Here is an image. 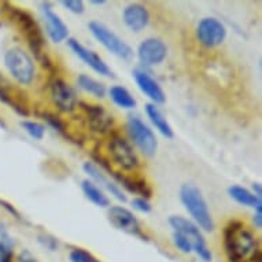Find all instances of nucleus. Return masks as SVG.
<instances>
[{
  "mask_svg": "<svg viewBox=\"0 0 262 262\" xmlns=\"http://www.w3.org/2000/svg\"><path fill=\"white\" fill-rule=\"evenodd\" d=\"M224 251L229 262H261L259 242L241 220H231L224 227Z\"/></svg>",
  "mask_w": 262,
  "mask_h": 262,
  "instance_id": "obj_1",
  "label": "nucleus"
},
{
  "mask_svg": "<svg viewBox=\"0 0 262 262\" xmlns=\"http://www.w3.org/2000/svg\"><path fill=\"white\" fill-rule=\"evenodd\" d=\"M5 6L7 7V14L11 18V21L19 28L22 35L25 36L28 46H29L30 51L33 52L36 60L47 70L54 69L51 58L48 56L47 51H46V39H44L43 32L33 15L17 6H11L9 3H5Z\"/></svg>",
  "mask_w": 262,
  "mask_h": 262,
  "instance_id": "obj_2",
  "label": "nucleus"
},
{
  "mask_svg": "<svg viewBox=\"0 0 262 262\" xmlns=\"http://www.w3.org/2000/svg\"><path fill=\"white\" fill-rule=\"evenodd\" d=\"M180 201L184 205L185 210L191 214L193 223L199 227V229H203L206 232H211L214 229V220L211 217L206 199L196 185L191 183H185L181 185Z\"/></svg>",
  "mask_w": 262,
  "mask_h": 262,
  "instance_id": "obj_3",
  "label": "nucleus"
},
{
  "mask_svg": "<svg viewBox=\"0 0 262 262\" xmlns=\"http://www.w3.org/2000/svg\"><path fill=\"white\" fill-rule=\"evenodd\" d=\"M107 151L110 157V163H114L117 168L124 172H135L140 168L139 159L134 146L129 140L118 134H113L107 142Z\"/></svg>",
  "mask_w": 262,
  "mask_h": 262,
  "instance_id": "obj_4",
  "label": "nucleus"
},
{
  "mask_svg": "<svg viewBox=\"0 0 262 262\" xmlns=\"http://www.w3.org/2000/svg\"><path fill=\"white\" fill-rule=\"evenodd\" d=\"M5 64L11 77L21 85H30L35 81L36 66L33 59L22 48H11L6 52Z\"/></svg>",
  "mask_w": 262,
  "mask_h": 262,
  "instance_id": "obj_5",
  "label": "nucleus"
},
{
  "mask_svg": "<svg viewBox=\"0 0 262 262\" xmlns=\"http://www.w3.org/2000/svg\"><path fill=\"white\" fill-rule=\"evenodd\" d=\"M126 132H128L129 140L138 147V150L144 157H154L158 150V140L152 132V129L142 118L136 116H130L126 121Z\"/></svg>",
  "mask_w": 262,
  "mask_h": 262,
  "instance_id": "obj_6",
  "label": "nucleus"
},
{
  "mask_svg": "<svg viewBox=\"0 0 262 262\" xmlns=\"http://www.w3.org/2000/svg\"><path fill=\"white\" fill-rule=\"evenodd\" d=\"M169 224L174 229V232L184 235L191 242L192 250H195V253L198 254L199 258H202L205 262H210L213 259V254H211L210 250L207 249L206 242H205V237H203L201 229L193 221H189L181 215H170Z\"/></svg>",
  "mask_w": 262,
  "mask_h": 262,
  "instance_id": "obj_7",
  "label": "nucleus"
},
{
  "mask_svg": "<svg viewBox=\"0 0 262 262\" xmlns=\"http://www.w3.org/2000/svg\"><path fill=\"white\" fill-rule=\"evenodd\" d=\"M88 29L92 33L95 39L98 40L107 51L117 55L122 59H130L134 56V50L130 48L128 43L110 30L107 26L99 21H92L88 24Z\"/></svg>",
  "mask_w": 262,
  "mask_h": 262,
  "instance_id": "obj_8",
  "label": "nucleus"
},
{
  "mask_svg": "<svg viewBox=\"0 0 262 262\" xmlns=\"http://www.w3.org/2000/svg\"><path fill=\"white\" fill-rule=\"evenodd\" d=\"M227 37V28L214 17L202 18L196 26V39L202 47L211 50L221 46Z\"/></svg>",
  "mask_w": 262,
  "mask_h": 262,
  "instance_id": "obj_9",
  "label": "nucleus"
},
{
  "mask_svg": "<svg viewBox=\"0 0 262 262\" xmlns=\"http://www.w3.org/2000/svg\"><path fill=\"white\" fill-rule=\"evenodd\" d=\"M78 106L85 113L88 126L92 132L99 135H106L114 126V117L100 104L78 102Z\"/></svg>",
  "mask_w": 262,
  "mask_h": 262,
  "instance_id": "obj_10",
  "label": "nucleus"
},
{
  "mask_svg": "<svg viewBox=\"0 0 262 262\" xmlns=\"http://www.w3.org/2000/svg\"><path fill=\"white\" fill-rule=\"evenodd\" d=\"M51 99L56 108L62 113H73L78 106V99L76 91L69 82L62 78H55L50 86Z\"/></svg>",
  "mask_w": 262,
  "mask_h": 262,
  "instance_id": "obj_11",
  "label": "nucleus"
},
{
  "mask_svg": "<svg viewBox=\"0 0 262 262\" xmlns=\"http://www.w3.org/2000/svg\"><path fill=\"white\" fill-rule=\"evenodd\" d=\"M108 221L112 223V225L117 229H120L122 232L134 235V236L144 237L140 228V223L136 219V215L130 210H128L124 206H112L108 209Z\"/></svg>",
  "mask_w": 262,
  "mask_h": 262,
  "instance_id": "obj_12",
  "label": "nucleus"
},
{
  "mask_svg": "<svg viewBox=\"0 0 262 262\" xmlns=\"http://www.w3.org/2000/svg\"><path fill=\"white\" fill-rule=\"evenodd\" d=\"M40 11L43 15L46 32L51 41L59 44L69 37V28L64 24L58 14L52 10V6L48 2H44L40 6Z\"/></svg>",
  "mask_w": 262,
  "mask_h": 262,
  "instance_id": "obj_13",
  "label": "nucleus"
},
{
  "mask_svg": "<svg viewBox=\"0 0 262 262\" xmlns=\"http://www.w3.org/2000/svg\"><path fill=\"white\" fill-rule=\"evenodd\" d=\"M168 56V47L161 39L148 37L143 40L138 47V58L144 66L161 64Z\"/></svg>",
  "mask_w": 262,
  "mask_h": 262,
  "instance_id": "obj_14",
  "label": "nucleus"
},
{
  "mask_svg": "<svg viewBox=\"0 0 262 262\" xmlns=\"http://www.w3.org/2000/svg\"><path fill=\"white\" fill-rule=\"evenodd\" d=\"M68 44H69V47L72 48V51H73L84 63L88 64L94 72H96V73L100 74V76H104V77H114L112 69L108 68L107 63H106L96 52L90 50V48H86L84 44H81L76 39H69L68 40Z\"/></svg>",
  "mask_w": 262,
  "mask_h": 262,
  "instance_id": "obj_15",
  "label": "nucleus"
},
{
  "mask_svg": "<svg viewBox=\"0 0 262 262\" xmlns=\"http://www.w3.org/2000/svg\"><path fill=\"white\" fill-rule=\"evenodd\" d=\"M134 78L138 84L139 90L146 95L148 99L152 100L154 104H163L166 102V95L163 92L158 82L143 69L134 70Z\"/></svg>",
  "mask_w": 262,
  "mask_h": 262,
  "instance_id": "obj_16",
  "label": "nucleus"
},
{
  "mask_svg": "<svg viewBox=\"0 0 262 262\" xmlns=\"http://www.w3.org/2000/svg\"><path fill=\"white\" fill-rule=\"evenodd\" d=\"M110 174H112L116 181L120 183V185H122L128 192L136 193V195H140V198L148 199L152 196V189H151L150 184L147 183L146 179H143L140 176H134V174H128V173L118 172V170H114L112 169L110 170Z\"/></svg>",
  "mask_w": 262,
  "mask_h": 262,
  "instance_id": "obj_17",
  "label": "nucleus"
},
{
  "mask_svg": "<svg viewBox=\"0 0 262 262\" xmlns=\"http://www.w3.org/2000/svg\"><path fill=\"white\" fill-rule=\"evenodd\" d=\"M82 169H84V172L92 179V181H94L95 184L98 183L102 188H104L107 192L112 193L113 196L116 199H118L120 202H126V195L122 192V189L120 188V185L110 180V179L102 172V169H100L99 166H96L94 162H85L84 163V166H82ZM99 185H98V187H99Z\"/></svg>",
  "mask_w": 262,
  "mask_h": 262,
  "instance_id": "obj_18",
  "label": "nucleus"
},
{
  "mask_svg": "<svg viewBox=\"0 0 262 262\" xmlns=\"http://www.w3.org/2000/svg\"><path fill=\"white\" fill-rule=\"evenodd\" d=\"M122 21L132 32H142L150 24V13L146 6L140 3H132L124 9Z\"/></svg>",
  "mask_w": 262,
  "mask_h": 262,
  "instance_id": "obj_19",
  "label": "nucleus"
},
{
  "mask_svg": "<svg viewBox=\"0 0 262 262\" xmlns=\"http://www.w3.org/2000/svg\"><path fill=\"white\" fill-rule=\"evenodd\" d=\"M146 114L150 118L151 124L154 125L155 129L158 130L159 134L162 135L163 138L172 139L174 136L173 134V129L170 124L166 120V117L163 116V113L157 107V104L154 103H147L146 104Z\"/></svg>",
  "mask_w": 262,
  "mask_h": 262,
  "instance_id": "obj_20",
  "label": "nucleus"
},
{
  "mask_svg": "<svg viewBox=\"0 0 262 262\" xmlns=\"http://www.w3.org/2000/svg\"><path fill=\"white\" fill-rule=\"evenodd\" d=\"M228 193L229 196L236 201L237 203H241L243 206H249L254 207L255 210L262 211V202L261 198L255 196L251 191H249L245 187H241V185H232L228 188Z\"/></svg>",
  "mask_w": 262,
  "mask_h": 262,
  "instance_id": "obj_21",
  "label": "nucleus"
},
{
  "mask_svg": "<svg viewBox=\"0 0 262 262\" xmlns=\"http://www.w3.org/2000/svg\"><path fill=\"white\" fill-rule=\"evenodd\" d=\"M81 189L86 198L90 199L91 202L99 207H108L110 206V199L107 195H104L100 187L95 184L92 180H84L81 183Z\"/></svg>",
  "mask_w": 262,
  "mask_h": 262,
  "instance_id": "obj_22",
  "label": "nucleus"
},
{
  "mask_svg": "<svg viewBox=\"0 0 262 262\" xmlns=\"http://www.w3.org/2000/svg\"><path fill=\"white\" fill-rule=\"evenodd\" d=\"M110 98L114 103L121 108H126V110H132L136 107V99H135L132 94L129 92L125 86L122 85H113L108 90Z\"/></svg>",
  "mask_w": 262,
  "mask_h": 262,
  "instance_id": "obj_23",
  "label": "nucleus"
},
{
  "mask_svg": "<svg viewBox=\"0 0 262 262\" xmlns=\"http://www.w3.org/2000/svg\"><path fill=\"white\" fill-rule=\"evenodd\" d=\"M77 82H78V86H80L82 91H85L86 94L92 95V96H95V98H99V99H102V98L106 96L107 90H106L104 84L96 81L95 78L90 77V76H86V74H80L77 78Z\"/></svg>",
  "mask_w": 262,
  "mask_h": 262,
  "instance_id": "obj_24",
  "label": "nucleus"
},
{
  "mask_svg": "<svg viewBox=\"0 0 262 262\" xmlns=\"http://www.w3.org/2000/svg\"><path fill=\"white\" fill-rule=\"evenodd\" d=\"M21 126L30 138L36 139V140H41L46 135V126L36 121H22Z\"/></svg>",
  "mask_w": 262,
  "mask_h": 262,
  "instance_id": "obj_25",
  "label": "nucleus"
},
{
  "mask_svg": "<svg viewBox=\"0 0 262 262\" xmlns=\"http://www.w3.org/2000/svg\"><path fill=\"white\" fill-rule=\"evenodd\" d=\"M40 117L43 118L44 121H47V124L50 126L58 130L59 134H63V135H68V128H66V124H64V121L60 118V117L55 116V114H52V113H48V112H44L40 114Z\"/></svg>",
  "mask_w": 262,
  "mask_h": 262,
  "instance_id": "obj_26",
  "label": "nucleus"
},
{
  "mask_svg": "<svg viewBox=\"0 0 262 262\" xmlns=\"http://www.w3.org/2000/svg\"><path fill=\"white\" fill-rule=\"evenodd\" d=\"M69 258L72 262H98L92 254L84 249H73L70 251Z\"/></svg>",
  "mask_w": 262,
  "mask_h": 262,
  "instance_id": "obj_27",
  "label": "nucleus"
},
{
  "mask_svg": "<svg viewBox=\"0 0 262 262\" xmlns=\"http://www.w3.org/2000/svg\"><path fill=\"white\" fill-rule=\"evenodd\" d=\"M173 243H174V246H176L177 249L180 250L181 253L189 254L192 251V245H191V242H189L184 235H181V233H173Z\"/></svg>",
  "mask_w": 262,
  "mask_h": 262,
  "instance_id": "obj_28",
  "label": "nucleus"
},
{
  "mask_svg": "<svg viewBox=\"0 0 262 262\" xmlns=\"http://www.w3.org/2000/svg\"><path fill=\"white\" fill-rule=\"evenodd\" d=\"M64 9H68L73 14H82L85 11V6L82 0H63L60 2Z\"/></svg>",
  "mask_w": 262,
  "mask_h": 262,
  "instance_id": "obj_29",
  "label": "nucleus"
},
{
  "mask_svg": "<svg viewBox=\"0 0 262 262\" xmlns=\"http://www.w3.org/2000/svg\"><path fill=\"white\" fill-rule=\"evenodd\" d=\"M132 206H134V209L140 211V213H150L151 209H152L150 202H148L147 199L140 198V196L132 199Z\"/></svg>",
  "mask_w": 262,
  "mask_h": 262,
  "instance_id": "obj_30",
  "label": "nucleus"
},
{
  "mask_svg": "<svg viewBox=\"0 0 262 262\" xmlns=\"http://www.w3.org/2000/svg\"><path fill=\"white\" fill-rule=\"evenodd\" d=\"M13 247L0 242V262H13Z\"/></svg>",
  "mask_w": 262,
  "mask_h": 262,
  "instance_id": "obj_31",
  "label": "nucleus"
},
{
  "mask_svg": "<svg viewBox=\"0 0 262 262\" xmlns=\"http://www.w3.org/2000/svg\"><path fill=\"white\" fill-rule=\"evenodd\" d=\"M39 242L43 246H46L47 249L51 250V251H55L58 249V242H56V239L48 236V235H39Z\"/></svg>",
  "mask_w": 262,
  "mask_h": 262,
  "instance_id": "obj_32",
  "label": "nucleus"
},
{
  "mask_svg": "<svg viewBox=\"0 0 262 262\" xmlns=\"http://www.w3.org/2000/svg\"><path fill=\"white\" fill-rule=\"evenodd\" d=\"M0 205H2V206L5 207L6 210L9 211L10 214H13L14 217H15V219L21 220V214H19V213H18V211L15 210V209H14V206H11V205H10V203L5 202V201H0Z\"/></svg>",
  "mask_w": 262,
  "mask_h": 262,
  "instance_id": "obj_33",
  "label": "nucleus"
},
{
  "mask_svg": "<svg viewBox=\"0 0 262 262\" xmlns=\"http://www.w3.org/2000/svg\"><path fill=\"white\" fill-rule=\"evenodd\" d=\"M18 261L19 262H36V259H35V257H33V255H32L29 251H28V250H24V251L19 254Z\"/></svg>",
  "mask_w": 262,
  "mask_h": 262,
  "instance_id": "obj_34",
  "label": "nucleus"
},
{
  "mask_svg": "<svg viewBox=\"0 0 262 262\" xmlns=\"http://www.w3.org/2000/svg\"><path fill=\"white\" fill-rule=\"evenodd\" d=\"M253 225H254V228H257V229H261V227H262V211L257 210V213L254 214Z\"/></svg>",
  "mask_w": 262,
  "mask_h": 262,
  "instance_id": "obj_35",
  "label": "nucleus"
},
{
  "mask_svg": "<svg viewBox=\"0 0 262 262\" xmlns=\"http://www.w3.org/2000/svg\"><path fill=\"white\" fill-rule=\"evenodd\" d=\"M253 191H254V195L258 196V198H261V193H262V189H261V184L259 183H254L253 184Z\"/></svg>",
  "mask_w": 262,
  "mask_h": 262,
  "instance_id": "obj_36",
  "label": "nucleus"
},
{
  "mask_svg": "<svg viewBox=\"0 0 262 262\" xmlns=\"http://www.w3.org/2000/svg\"><path fill=\"white\" fill-rule=\"evenodd\" d=\"M91 3H92V5H96V6H103V5H106L107 2H106V0H91Z\"/></svg>",
  "mask_w": 262,
  "mask_h": 262,
  "instance_id": "obj_37",
  "label": "nucleus"
}]
</instances>
